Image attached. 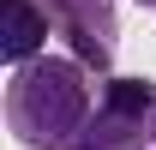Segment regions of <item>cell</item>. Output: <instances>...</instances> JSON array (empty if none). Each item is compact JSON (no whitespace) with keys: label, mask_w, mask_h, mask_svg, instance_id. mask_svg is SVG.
Here are the masks:
<instances>
[{"label":"cell","mask_w":156,"mask_h":150,"mask_svg":"<svg viewBox=\"0 0 156 150\" xmlns=\"http://www.w3.org/2000/svg\"><path fill=\"white\" fill-rule=\"evenodd\" d=\"M90 114V78L72 54H42L6 78V126L24 150H66Z\"/></svg>","instance_id":"6da1fadb"},{"label":"cell","mask_w":156,"mask_h":150,"mask_svg":"<svg viewBox=\"0 0 156 150\" xmlns=\"http://www.w3.org/2000/svg\"><path fill=\"white\" fill-rule=\"evenodd\" d=\"M150 114H156V84L150 78H108L102 96H96V114L84 120V132L66 150H144Z\"/></svg>","instance_id":"7a4b0ae2"},{"label":"cell","mask_w":156,"mask_h":150,"mask_svg":"<svg viewBox=\"0 0 156 150\" xmlns=\"http://www.w3.org/2000/svg\"><path fill=\"white\" fill-rule=\"evenodd\" d=\"M60 24L72 36V60L78 66H114V0H84V6H60Z\"/></svg>","instance_id":"3957f363"},{"label":"cell","mask_w":156,"mask_h":150,"mask_svg":"<svg viewBox=\"0 0 156 150\" xmlns=\"http://www.w3.org/2000/svg\"><path fill=\"white\" fill-rule=\"evenodd\" d=\"M48 54V12L30 0H6V24H0V60L18 72L30 60Z\"/></svg>","instance_id":"277c9868"},{"label":"cell","mask_w":156,"mask_h":150,"mask_svg":"<svg viewBox=\"0 0 156 150\" xmlns=\"http://www.w3.org/2000/svg\"><path fill=\"white\" fill-rule=\"evenodd\" d=\"M48 6H54V12H60V6H84V0H48Z\"/></svg>","instance_id":"5b68a950"},{"label":"cell","mask_w":156,"mask_h":150,"mask_svg":"<svg viewBox=\"0 0 156 150\" xmlns=\"http://www.w3.org/2000/svg\"><path fill=\"white\" fill-rule=\"evenodd\" d=\"M150 150H156V114H150Z\"/></svg>","instance_id":"8992f818"},{"label":"cell","mask_w":156,"mask_h":150,"mask_svg":"<svg viewBox=\"0 0 156 150\" xmlns=\"http://www.w3.org/2000/svg\"><path fill=\"white\" fill-rule=\"evenodd\" d=\"M138 6H156V0H138Z\"/></svg>","instance_id":"52a82bcc"}]
</instances>
